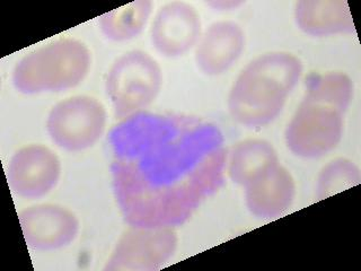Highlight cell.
<instances>
[{
    "instance_id": "cell-8",
    "label": "cell",
    "mask_w": 361,
    "mask_h": 271,
    "mask_svg": "<svg viewBox=\"0 0 361 271\" xmlns=\"http://www.w3.org/2000/svg\"><path fill=\"white\" fill-rule=\"evenodd\" d=\"M61 162L54 150L39 144L17 150L9 162L11 189L24 199H39L56 188L61 176Z\"/></svg>"
},
{
    "instance_id": "cell-12",
    "label": "cell",
    "mask_w": 361,
    "mask_h": 271,
    "mask_svg": "<svg viewBox=\"0 0 361 271\" xmlns=\"http://www.w3.org/2000/svg\"><path fill=\"white\" fill-rule=\"evenodd\" d=\"M296 197V183L285 167L276 165L245 186L248 210L261 219H274L290 208Z\"/></svg>"
},
{
    "instance_id": "cell-11",
    "label": "cell",
    "mask_w": 361,
    "mask_h": 271,
    "mask_svg": "<svg viewBox=\"0 0 361 271\" xmlns=\"http://www.w3.org/2000/svg\"><path fill=\"white\" fill-rule=\"evenodd\" d=\"M245 49V34L237 23H212L201 35L195 49V64L208 76L228 71Z\"/></svg>"
},
{
    "instance_id": "cell-3",
    "label": "cell",
    "mask_w": 361,
    "mask_h": 271,
    "mask_svg": "<svg viewBox=\"0 0 361 271\" xmlns=\"http://www.w3.org/2000/svg\"><path fill=\"white\" fill-rule=\"evenodd\" d=\"M302 62L289 52H270L252 60L228 95V111L237 124L262 128L274 122L302 75Z\"/></svg>"
},
{
    "instance_id": "cell-16",
    "label": "cell",
    "mask_w": 361,
    "mask_h": 271,
    "mask_svg": "<svg viewBox=\"0 0 361 271\" xmlns=\"http://www.w3.org/2000/svg\"><path fill=\"white\" fill-rule=\"evenodd\" d=\"M360 169L347 158H336L325 165L319 173L316 186L319 200L360 183Z\"/></svg>"
},
{
    "instance_id": "cell-4",
    "label": "cell",
    "mask_w": 361,
    "mask_h": 271,
    "mask_svg": "<svg viewBox=\"0 0 361 271\" xmlns=\"http://www.w3.org/2000/svg\"><path fill=\"white\" fill-rule=\"evenodd\" d=\"M90 64L87 45L62 37L23 56L13 71V84L28 95L71 90L86 78Z\"/></svg>"
},
{
    "instance_id": "cell-10",
    "label": "cell",
    "mask_w": 361,
    "mask_h": 271,
    "mask_svg": "<svg viewBox=\"0 0 361 271\" xmlns=\"http://www.w3.org/2000/svg\"><path fill=\"white\" fill-rule=\"evenodd\" d=\"M200 15L190 4L172 1L157 11L150 30L154 48L167 58L184 56L201 37Z\"/></svg>"
},
{
    "instance_id": "cell-17",
    "label": "cell",
    "mask_w": 361,
    "mask_h": 271,
    "mask_svg": "<svg viewBox=\"0 0 361 271\" xmlns=\"http://www.w3.org/2000/svg\"><path fill=\"white\" fill-rule=\"evenodd\" d=\"M243 4H244L243 1H212V3H208V5L218 11H231V9L240 7Z\"/></svg>"
},
{
    "instance_id": "cell-2",
    "label": "cell",
    "mask_w": 361,
    "mask_h": 271,
    "mask_svg": "<svg viewBox=\"0 0 361 271\" xmlns=\"http://www.w3.org/2000/svg\"><path fill=\"white\" fill-rule=\"evenodd\" d=\"M353 97V84L341 71L316 75L286 128L285 140L293 155L315 159L332 152L343 135L344 114Z\"/></svg>"
},
{
    "instance_id": "cell-6",
    "label": "cell",
    "mask_w": 361,
    "mask_h": 271,
    "mask_svg": "<svg viewBox=\"0 0 361 271\" xmlns=\"http://www.w3.org/2000/svg\"><path fill=\"white\" fill-rule=\"evenodd\" d=\"M107 114L99 100L77 95L56 103L47 120L49 136L67 152L88 150L99 140L106 128Z\"/></svg>"
},
{
    "instance_id": "cell-9",
    "label": "cell",
    "mask_w": 361,
    "mask_h": 271,
    "mask_svg": "<svg viewBox=\"0 0 361 271\" xmlns=\"http://www.w3.org/2000/svg\"><path fill=\"white\" fill-rule=\"evenodd\" d=\"M18 219L25 242L37 251H54L71 246L80 229L76 215L54 203L23 209Z\"/></svg>"
},
{
    "instance_id": "cell-15",
    "label": "cell",
    "mask_w": 361,
    "mask_h": 271,
    "mask_svg": "<svg viewBox=\"0 0 361 271\" xmlns=\"http://www.w3.org/2000/svg\"><path fill=\"white\" fill-rule=\"evenodd\" d=\"M152 13L150 0H137L99 17L102 33L114 42H126L144 31Z\"/></svg>"
},
{
    "instance_id": "cell-1",
    "label": "cell",
    "mask_w": 361,
    "mask_h": 271,
    "mask_svg": "<svg viewBox=\"0 0 361 271\" xmlns=\"http://www.w3.org/2000/svg\"><path fill=\"white\" fill-rule=\"evenodd\" d=\"M109 140L113 191L130 226L182 225L225 182V138L202 119L142 111Z\"/></svg>"
},
{
    "instance_id": "cell-13",
    "label": "cell",
    "mask_w": 361,
    "mask_h": 271,
    "mask_svg": "<svg viewBox=\"0 0 361 271\" xmlns=\"http://www.w3.org/2000/svg\"><path fill=\"white\" fill-rule=\"evenodd\" d=\"M295 20L299 30L312 37H330L355 31L349 6L342 0L298 1L295 7Z\"/></svg>"
},
{
    "instance_id": "cell-7",
    "label": "cell",
    "mask_w": 361,
    "mask_h": 271,
    "mask_svg": "<svg viewBox=\"0 0 361 271\" xmlns=\"http://www.w3.org/2000/svg\"><path fill=\"white\" fill-rule=\"evenodd\" d=\"M178 243V235L172 227L131 226L113 248L104 270H157L172 259Z\"/></svg>"
},
{
    "instance_id": "cell-5",
    "label": "cell",
    "mask_w": 361,
    "mask_h": 271,
    "mask_svg": "<svg viewBox=\"0 0 361 271\" xmlns=\"http://www.w3.org/2000/svg\"><path fill=\"white\" fill-rule=\"evenodd\" d=\"M161 85L163 73L158 62L145 51L133 50L113 62L105 90L116 118L123 120L149 107Z\"/></svg>"
},
{
    "instance_id": "cell-14",
    "label": "cell",
    "mask_w": 361,
    "mask_h": 271,
    "mask_svg": "<svg viewBox=\"0 0 361 271\" xmlns=\"http://www.w3.org/2000/svg\"><path fill=\"white\" fill-rule=\"evenodd\" d=\"M279 164L274 147L263 139H246L231 150L227 162L229 178L245 188Z\"/></svg>"
}]
</instances>
